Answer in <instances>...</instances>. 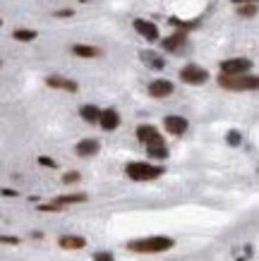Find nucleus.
Here are the masks:
<instances>
[{"label": "nucleus", "mask_w": 259, "mask_h": 261, "mask_svg": "<svg viewBox=\"0 0 259 261\" xmlns=\"http://www.w3.org/2000/svg\"><path fill=\"white\" fill-rule=\"evenodd\" d=\"M173 247L170 237H144V240H134L128 244L130 252H139V254H159Z\"/></svg>", "instance_id": "f257e3e1"}, {"label": "nucleus", "mask_w": 259, "mask_h": 261, "mask_svg": "<svg viewBox=\"0 0 259 261\" xmlns=\"http://www.w3.org/2000/svg\"><path fill=\"white\" fill-rule=\"evenodd\" d=\"M219 84L228 91H255L259 89V77L252 75H240V77H219Z\"/></svg>", "instance_id": "f03ea898"}, {"label": "nucleus", "mask_w": 259, "mask_h": 261, "mask_svg": "<svg viewBox=\"0 0 259 261\" xmlns=\"http://www.w3.org/2000/svg\"><path fill=\"white\" fill-rule=\"evenodd\" d=\"M125 173H128L132 180L144 182V180H154V177L163 175V168L161 166H149V163H142V161H134V163H128Z\"/></svg>", "instance_id": "7ed1b4c3"}, {"label": "nucleus", "mask_w": 259, "mask_h": 261, "mask_svg": "<svg viewBox=\"0 0 259 261\" xmlns=\"http://www.w3.org/2000/svg\"><path fill=\"white\" fill-rule=\"evenodd\" d=\"M252 67V60L247 58H230V60H223L221 62V75L226 77H240Z\"/></svg>", "instance_id": "20e7f679"}, {"label": "nucleus", "mask_w": 259, "mask_h": 261, "mask_svg": "<svg viewBox=\"0 0 259 261\" xmlns=\"http://www.w3.org/2000/svg\"><path fill=\"white\" fill-rule=\"evenodd\" d=\"M137 139L147 146V149H154V146H163V139H161V134L156 132V127H151V125H139L137 127Z\"/></svg>", "instance_id": "39448f33"}, {"label": "nucleus", "mask_w": 259, "mask_h": 261, "mask_svg": "<svg viewBox=\"0 0 259 261\" xmlns=\"http://www.w3.org/2000/svg\"><path fill=\"white\" fill-rule=\"evenodd\" d=\"M206 77H209L206 70L199 67V65H185L180 70V79L187 82V84H202V82H206Z\"/></svg>", "instance_id": "423d86ee"}, {"label": "nucleus", "mask_w": 259, "mask_h": 261, "mask_svg": "<svg viewBox=\"0 0 259 261\" xmlns=\"http://www.w3.org/2000/svg\"><path fill=\"white\" fill-rule=\"evenodd\" d=\"M82 202H87V194H65V197H58L51 204H43L41 208L43 211H58V208H63L67 204H82Z\"/></svg>", "instance_id": "0eeeda50"}, {"label": "nucleus", "mask_w": 259, "mask_h": 261, "mask_svg": "<svg viewBox=\"0 0 259 261\" xmlns=\"http://www.w3.org/2000/svg\"><path fill=\"white\" fill-rule=\"evenodd\" d=\"M134 31L139 36H144L147 41H156L159 38V29L154 22H147V19H134Z\"/></svg>", "instance_id": "6e6552de"}, {"label": "nucleus", "mask_w": 259, "mask_h": 261, "mask_svg": "<svg viewBox=\"0 0 259 261\" xmlns=\"http://www.w3.org/2000/svg\"><path fill=\"white\" fill-rule=\"evenodd\" d=\"M168 93H173V84L168 79H156L149 84V96H154V98H166Z\"/></svg>", "instance_id": "1a4fd4ad"}, {"label": "nucleus", "mask_w": 259, "mask_h": 261, "mask_svg": "<svg viewBox=\"0 0 259 261\" xmlns=\"http://www.w3.org/2000/svg\"><path fill=\"white\" fill-rule=\"evenodd\" d=\"M163 125H166V130L170 134H185V130H187V120L180 117V115H168L166 120H163Z\"/></svg>", "instance_id": "9d476101"}, {"label": "nucleus", "mask_w": 259, "mask_h": 261, "mask_svg": "<svg viewBox=\"0 0 259 261\" xmlns=\"http://www.w3.org/2000/svg\"><path fill=\"white\" fill-rule=\"evenodd\" d=\"M98 125L103 127L106 132H111V130H115L118 125H120V115L113 111V108H108V111H103L101 113V120H98Z\"/></svg>", "instance_id": "9b49d317"}, {"label": "nucleus", "mask_w": 259, "mask_h": 261, "mask_svg": "<svg viewBox=\"0 0 259 261\" xmlns=\"http://www.w3.org/2000/svg\"><path fill=\"white\" fill-rule=\"evenodd\" d=\"M46 84H48L51 89H63V91H77V84H74L72 79H65V77H48V79H46Z\"/></svg>", "instance_id": "f8f14e48"}, {"label": "nucleus", "mask_w": 259, "mask_h": 261, "mask_svg": "<svg viewBox=\"0 0 259 261\" xmlns=\"http://www.w3.org/2000/svg\"><path fill=\"white\" fill-rule=\"evenodd\" d=\"M98 153V142L96 139H82L77 144V156L87 158V156H96Z\"/></svg>", "instance_id": "ddd939ff"}, {"label": "nucleus", "mask_w": 259, "mask_h": 261, "mask_svg": "<svg viewBox=\"0 0 259 261\" xmlns=\"http://www.w3.org/2000/svg\"><path fill=\"white\" fill-rule=\"evenodd\" d=\"M139 58L147 62L151 70H163V65H166V62L161 60V56H156V53H151V51H142V53H139Z\"/></svg>", "instance_id": "4468645a"}, {"label": "nucleus", "mask_w": 259, "mask_h": 261, "mask_svg": "<svg viewBox=\"0 0 259 261\" xmlns=\"http://www.w3.org/2000/svg\"><path fill=\"white\" fill-rule=\"evenodd\" d=\"M161 43H163V48H166V51H178L180 46H185V31H178V34L168 36L166 41H161Z\"/></svg>", "instance_id": "2eb2a0df"}, {"label": "nucleus", "mask_w": 259, "mask_h": 261, "mask_svg": "<svg viewBox=\"0 0 259 261\" xmlns=\"http://www.w3.org/2000/svg\"><path fill=\"white\" fill-rule=\"evenodd\" d=\"M84 237H77V235H65V237H60V247L63 249H82L84 247Z\"/></svg>", "instance_id": "dca6fc26"}, {"label": "nucleus", "mask_w": 259, "mask_h": 261, "mask_svg": "<svg viewBox=\"0 0 259 261\" xmlns=\"http://www.w3.org/2000/svg\"><path fill=\"white\" fill-rule=\"evenodd\" d=\"M101 113L103 111H98L96 106H82V108H79V115H82L87 122H98V120H101Z\"/></svg>", "instance_id": "f3484780"}, {"label": "nucleus", "mask_w": 259, "mask_h": 261, "mask_svg": "<svg viewBox=\"0 0 259 261\" xmlns=\"http://www.w3.org/2000/svg\"><path fill=\"white\" fill-rule=\"evenodd\" d=\"M72 53L79 58H98L101 56V51L94 48V46H72Z\"/></svg>", "instance_id": "a211bd4d"}, {"label": "nucleus", "mask_w": 259, "mask_h": 261, "mask_svg": "<svg viewBox=\"0 0 259 261\" xmlns=\"http://www.w3.org/2000/svg\"><path fill=\"white\" fill-rule=\"evenodd\" d=\"M238 15H242V17H255V15H257V2L238 5Z\"/></svg>", "instance_id": "6ab92c4d"}, {"label": "nucleus", "mask_w": 259, "mask_h": 261, "mask_svg": "<svg viewBox=\"0 0 259 261\" xmlns=\"http://www.w3.org/2000/svg\"><path fill=\"white\" fill-rule=\"evenodd\" d=\"M12 36L17 38V41H32V38H36V31H29V29H17Z\"/></svg>", "instance_id": "aec40b11"}, {"label": "nucleus", "mask_w": 259, "mask_h": 261, "mask_svg": "<svg viewBox=\"0 0 259 261\" xmlns=\"http://www.w3.org/2000/svg\"><path fill=\"white\" fill-rule=\"evenodd\" d=\"M147 151H149V156H154V158H166V156H168L166 144H163V146H154V149H147Z\"/></svg>", "instance_id": "412c9836"}, {"label": "nucleus", "mask_w": 259, "mask_h": 261, "mask_svg": "<svg viewBox=\"0 0 259 261\" xmlns=\"http://www.w3.org/2000/svg\"><path fill=\"white\" fill-rule=\"evenodd\" d=\"M228 144H230V146H238V144H240V134L235 130L228 132Z\"/></svg>", "instance_id": "4be33fe9"}, {"label": "nucleus", "mask_w": 259, "mask_h": 261, "mask_svg": "<svg viewBox=\"0 0 259 261\" xmlns=\"http://www.w3.org/2000/svg\"><path fill=\"white\" fill-rule=\"evenodd\" d=\"M77 180H79V173H65V175H63V182H65V185L77 182Z\"/></svg>", "instance_id": "5701e85b"}, {"label": "nucleus", "mask_w": 259, "mask_h": 261, "mask_svg": "<svg viewBox=\"0 0 259 261\" xmlns=\"http://www.w3.org/2000/svg\"><path fill=\"white\" fill-rule=\"evenodd\" d=\"M94 261H113V257L108 252H96V254H94Z\"/></svg>", "instance_id": "b1692460"}, {"label": "nucleus", "mask_w": 259, "mask_h": 261, "mask_svg": "<svg viewBox=\"0 0 259 261\" xmlns=\"http://www.w3.org/2000/svg\"><path fill=\"white\" fill-rule=\"evenodd\" d=\"M38 163H41V166H46V168H56V161H53V158H46V156H41V158H38Z\"/></svg>", "instance_id": "393cba45"}, {"label": "nucleus", "mask_w": 259, "mask_h": 261, "mask_svg": "<svg viewBox=\"0 0 259 261\" xmlns=\"http://www.w3.org/2000/svg\"><path fill=\"white\" fill-rule=\"evenodd\" d=\"M58 17H72V10H60V12H56Z\"/></svg>", "instance_id": "a878e982"}, {"label": "nucleus", "mask_w": 259, "mask_h": 261, "mask_svg": "<svg viewBox=\"0 0 259 261\" xmlns=\"http://www.w3.org/2000/svg\"><path fill=\"white\" fill-rule=\"evenodd\" d=\"M235 5H247V2H259V0H233Z\"/></svg>", "instance_id": "bb28decb"}]
</instances>
